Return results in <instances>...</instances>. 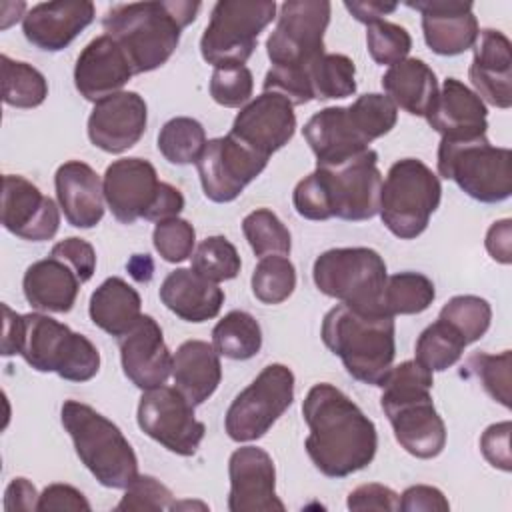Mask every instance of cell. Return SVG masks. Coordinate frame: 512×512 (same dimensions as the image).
Masks as SVG:
<instances>
[{
	"instance_id": "obj_1",
	"label": "cell",
	"mask_w": 512,
	"mask_h": 512,
	"mask_svg": "<svg viewBox=\"0 0 512 512\" xmlns=\"http://www.w3.org/2000/svg\"><path fill=\"white\" fill-rule=\"evenodd\" d=\"M302 416L310 430L304 448L324 476L346 478L374 460L376 426L340 388L314 384L302 402Z\"/></svg>"
},
{
	"instance_id": "obj_2",
	"label": "cell",
	"mask_w": 512,
	"mask_h": 512,
	"mask_svg": "<svg viewBox=\"0 0 512 512\" xmlns=\"http://www.w3.org/2000/svg\"><path fill=\"white\" fill-rule=\"evenodd\" d=\"M200 6L190 0L114 4L106 10L102 26L120 44L134 74H144L170 60L182 30L196 20Z\"/></svg>"
},
{
	"instance_id": "obj_3",
	"label": "cell",
	"mask_w": 512,
	"mask_h": 512,
	"mask_svg": "<svg viewBox=\"0 0 512 512\" xmlns=\"http://www.w3.org/2000/svg\"><path fill=\"white\" fill-rule=\"evenodd\" d=\"M432 384V372L416 360L392 366L380 384V406L396 442L422 460L436 458L446 446V424L434 408Z\"/></svg>"
},
{
	"instance_id": "obj_4",
	"label": "cell",
	"mask_w": 512,
	"mask_h": 512,
	"mask_svg": "<svg viewBox=\"0 0 512 512\" xmlns=\"http://www.w3.org/2000/svg\"><path fill=\"white\" fill-rule=\"evenodd\" d=\"M394 316L338 304L322 320V342L346 372L364 384L380 386L396 356Z\"/></svg>"
},
{
	"instance_id": "obj_5",
	"label": "cell",
	"mask_w": 512,
	"mask_h": 512,
	"mask_svg": "<svg viewBox=\"0 0 512 512\" xmlns=\"http://www.w3.org/2000/svg\"><path fill=\"white\" fill-rule=\"evenodd\" d=\"M398 120V108L386 94L368 92L350 106H328L310 116L302 134L316 156V166L340 164L368 144L388 134Z\"/></svg>"
},
{
	"instance_id": "obj_6",
	"label": "cell",
	"mask_w": 512,
	"mask_h": 512,
	"mask_svg": "<svg viewBox=\"0 0 512 512\" xmlns=\"http://www.w3.org/2000/svg\"><path fill=\"white\" fill-rule=\"evenodd\" d=\"M60 420L82 464L106 488L126 490L138 476V458L122 430L92 406L66 400Z\"/></svg>"
},
{
	"instance_id": "obj_7",
	"label": "cell",
	"mask_w": 512,
	"mask_h": 512,
	"mask_svg": "<svg viewBox=\"0 0 512 512\" xmlns=\"http://www.w3.org/2000/svg\"><path fill=\"white\" fill-rule=\"evenodd\" d=\"M28 366L38 372H56L70 382H88L100 370L98 348L66 324L42 312L20 316V330L14 344Z\"/></svg>"
},
{
	"instance_id": "obj_8",
	"label": "cell",
	"mask_w": 512,
	"mask_h": 512,
	"mask_svg": "<svg viewBox=\"0 0 512 512\" xmlns=\"http://www.w3.org/2000/svg\"><path fill=\"white\" fill-rule=\"evenodd\" d=\"M436 166L442 178L454 180L478 202L496 204L512 194V152L492 146L486 134L468 140L442 138Z\"/></svg>"
},
{
	"instance_id": "obj_9",
	"label": "cell",
	"mask_w": 512,
	"mask_h": 512,
	"mask_svg": "<svg viewBox=\"0 0 512 512\" xmlns=\"http://www.w3.org/2000/svg\"><path fill=\"white\" fill-rule=\"evenodd\" d=\"M440 178L418 158L396 160L382 180L378 214L400 240L420 236L440 206Z\"/></svg>"
},
{
	"instance_id": "obj_10",
	"label": "cell",
	"mask_w": 512,
	"mask_h": 512,
	"mask_svg": "<svg viewBox=\"0 0 512 512\" xmlns=\"http://www.w3.org/2000/svg\"><path fill=\"white\" fill-rule=\"evenodd\" d=\"M312 278L324 296L336 298L350 308L384 310L382 298L388 272L384 258L372 248H330L314 260Z\"/></svg>"
},
{
	"instance_id": "obj_11",
	"label": "cell",
	"mask_w": 512,
	"mask_h": 512,
	"mask_svg": "<svg viewBox=\"0 0 512 512\" xmlns=\"http://www.w3.org/2000/svg\"><path fill=\"white\" fill-rule=\"evenodd\" d=\"M274 0H220L200 38V54L214 68L244 66L260 32L276 18Z\"/></svg>"
},
{
	"instance_id": "obj_12",
	"label": "cell",
	"mask_w": 512,
	"mask_h": 512,
	"mask_svg": "<svg viewBox=\"0 0 512 512\" xmlns=\"http://www.w3.org/2000/svg\"><path fill=\"white\" fill-rule=\"evenodd\" d=\"M294 400V372L284 364H268L232 400L224 428L234 442L262 438Z\"/></svg>"
},
{
	"instance_id": "obj_13",
	"label": "cell",
	"mask_w": 512,
	"mask_h": 512,
	"mask_svg": "<svg viewBox=\"0 0 512 512\" xmlns=\"http://www.w3.org/2000/svg\"><path fill=\"white\" fill-rule=\"evenodd\" d=\"M314 174L324 192L330 218L362 222L378 214L382 172L378 170L376 150L366 148L334 166H316Z\"/></svg>"
},
{
	"instance_id": "obj_14",
	"label": "cell",
	"mask_w": 512,
	"mask_h": 512,
	"mask_svg": "<svg viewBox=\"0 0 512 512\" xmlns=\"http://www.w3.org/2000/svg\"><path fill=\"white\" fill-rule=\"evenodd\" d=\"M328 0H286L280 4L276 28L266 40L274 68L306 70L324 54V34L330 24Z\"/></svg>"
},
{
	"instance_id": "obj_15",
	"label": "cell",
	"mask_w": 512,
	"mask_h": 512,
	"mask_svg": "<svg viewBox=\"0 0 512 512\" xmlns=\"http://www.w3.org/2000/svg\"><path fill=\"white\" fill-rule=\"evenodd\" d=\"M140 430L178 456H192L204 440L206 426L196 420L194 406L170 386L144 390L136 410Z\"/></svg>"
},
{
	"instance_id": "obj_16",
	"label": "cell",
	"mask_w": 512,
	"mask_h": 512,
	"mask_svg": "<svg viewBox=\"0 0 512 512\" xmlns=\"http://www.w3.org/2000/svg\"><path fill=\"white\" fill-rule=\"evenodd\" d=\"M268 158L252 152L232 134L206 142L196 168L204 196L212 202L226 204L236 200L244 188L262 174Z\"/></svg>"
},
{
	"instance_id": "obj_17",
	"label": "cell",
	"mask_w": 512,
	"mask_h": 512,
	"mask_svg": "<svg viewBox=\"0 0 512 512\" xmlns=\"http://www.w3.org/2000/svg\"><path fill=\"white\" fill-rule=\"evenodd\" d=\"M294 132L296 114L292 102L282 94L262 92L240 108L228 134L252 152L270 158L292 140Z\"/></svg>"
},
{
	"instance_id": "obj_18",
	"label": "cell",
	"mask_w": 512,
	"mask_h": 512,
	"mask_svg": "<svg viewBox=\"0 0 512 512\" xmlns=\"http://www.w3.org/2000/svg\"><path fill=\"white\" fill-rule=\"evenodd\" d=\"M230 512H284L276 494V468L272 456L258 446H242L228 460Z\"/></svg>"
},
{
	"instance_id": "obj_19",
	"label": "cell",
	"mask_w": 512,
	"mask_h": 512,
	"mask_svg": "<svg viewBox=\"0 0 512 512\" xmlns=\"http://www.w3.org/2000/svg\"><path fill=\"white\" fill-rule=\"evenodd\" d=\"M60 206L36 184L18 174H6L2 186V226L18 238L44 242L60 228Z\"/></svg>"
},
{
	"instance_id": "obj_20",
	"label": "cell",
	"mask_w": 512,
	"mask_h": 512,
	"mask_svg": "<svg viewBox=\"0 0 512 512\" xmlns=\"http://www.w3.org/2000/svg\"><path fill=\"white\" fill-rule=\"evenodd\" d=\"M146 122V100L138 92L122 90L94 104L88 116V138L96 148L120 154L142 138Z\"/></svg>"
},
{
	"instance_id": "obj_21",
	"label": "cell",
	"mask_w": 512,
	"mask_h": 512,
	"mask_svg": "<svg viewBox=\"0 0 512 512\" xmlns=\"http://www.w3.org/2000/svg\"><path fill=\"white\" fill-rule=\"evenodd\" d=\"M102 188L112 216L122 224H134L154 204L160 180L152 162L132 156L114 160L106 168Z\"/></svg>"
},
{
	"instance_id": "obj_22",
	"label": "cell",
	"mask_w": 512,
	"mask_h": 512,
	"mask_svg": "<svg viewBox=\"0 0 512 512\" xmlns=\"http://www.w3.org/2000/svg\"><path fill=\"white\" fill-rule=\"evenodd\" d=\"M124 376L140 390L162 386L172 374V354L164 342L160 324L142 314L138 322L118 338Z\"/></svg>"
},
{
	"instance_id": "obj_23",
	"label": "cell",
	"mask_w": 512,
	"mask_h": 512,
	"mask_svg": "<svg viewBox=\"0 0 512 512\" xmlns=\"http://www.w3.org/2000/svg\"><path fill=\"white\" fill-rule=\"evenodd\" d=\"M406 6L422 14V34L434 54L458 56L474 46L480 28L472 2L416 0Z\"/></svg>"
},
{
	"instance_id": "obj_24",
	"label": "cell",
	"mask_w": 512,
	"mask_h": 512,
	"mask_svg": "<svg viewBox=\"0 0 512 512\" xmlns=\"http://www.w3.org/2000/svg\"><path fill=\"white\" fill-rule=\"evenodd\" d=\"M134 76L132 64L120 44L108 34L90 40L74 66V86L90 102L122 92L124 84Z\"/></svg>"
},
{
	"instance_id": "obj_25",
	"label": "cell",
	"mask_w": 512,
	"mask_h": 512,
	"mask_svg": "<svg viewBox=\"0 0 512 512\" xmlns=\"http://www.w3.org/2000/svg\"><path fill=\"white\" fill-rule=\"evenodd\" d=\"M96 8L90 0H54L32 6L22 18L26 40L44 50L58 52L92 24Z\"/></svg>"
},
{
	"instance_id": "obj_26",
	"label": "cell",
	"mask_w": 512,
	"mask_h": 512,
	"mask_svg": "<svg viewBox=\"0 0 512 512\" xmlns=\"http://www.w3.org/2000/svg\"><path fill=\"white\" fill-rule=\"evenodd\" d=\"M474 58L468 70L474 92L486 104L496 108L512 106V44L508 36L494 28L478 32Z\"/></svg>"
},
{
	"instance_id": "obj_27",
	"label": "cell",
	"mask_w": 512,
	"mask_h": 512,
	"mask_svg": "<svg viewBox=\"0 0 512 512\" xmlns=\"http://www.w3.org/2000/svg\"><path fill=\"white\" fill-rule=\"evenodd\" d=\"M424 118L448 140L478 138L484 136L488 128L486 104L458 78L444 80Z\"/></svg>"
},
{
	"instance_id": "obj_28",
	"label": "cell",
	"mask_w": 512,
	"mask_h": 512,
	"mask_svg": "<svg viewBox=\"0 0 512 512\" xmlns=\"http://www.w3.org/2000/svg\"><path fill=\"white\" fill-rule=\"evenodd\" d=\"M58 206L74 228H94L104 218V188L92 166L68 160L54 174Z\"/></svg>"
},
{
	"instance_id": "obj_29",
	"label": "cell",
	"mask_w": 512,
	"mask_h": 512,
	"mask_svg": "<svg viewBox=\"0 0 512 512\" xmlns=\"http://www.w3.org/2000/svg\"><path fill=\"white\" fill-rule=\"evenodd\" d=\"M158 294L172 314L196 324L216 318L224 304V290L192 268L172 270L164 278Z\"/></svg>"
},
{
	"instance_id": "obj_30",
	"label": "cell",
	"mask_w": 512,
	"mask_h": 512,
	"mask_svg": "<svg viewBox=\"0 0 512 512\" xmlns=\"http://www.w3.org/2000/svg\"><path fill=\"white\" fill-rule=\"evenodd\" d=\"M174 388L192 404L200 406L218 388L222 380L220 354L210 342L186 340L172 356Z\"/></svg>"
},
{
	"instance_id": "obj_31",
	"label": "cell",
	"mask_w": 512,
	"mask_h": 512,
	"mask_svg": "<svg viewBox=\"0 0 512 512\" xmlns=\"http://www.w3.org/2000/svg\"><path fill=\"white\" fill-rule=\"evenodd\" d=\"M80 284L76 272L56 256L30 264L22 278L24 298L38 312H70Z\"/></svg>"
},
{
	"instance_id": "obj_32",
	"label": "cell",
	"mask_w": 512,
	"mask_h": 512,
	"mask_svg": "<svg viewBox=\"0 0 512 512\" xmlns=\"http://www.w3.org/2000/svg\"><path fill=\"white\" fill-rule=\"evenodd\" d=\"M382 88L396 108L412 116H426L440 90L434 70L420 58H406L390 66L382 76Z\"/></svg>"
},
{
	"instance_id": "obj_33",
	"label": "cell",
	"mask_w": 512,
	"mask_h": 512,
	"mask_svg": "<svg viewBox=\"0 0 512 512\" xmlns=\"http://www.w3.org/2000/svg\"><path fill=\"white\" fill-rule=\"evenodd\" d=\"M90 320L110 336H124L142 316V300L124 278H106L90 296Z\"/></svg>"
},
{
	"instance_id": "obj_34",
	"label": "cell",
	"mask_w": 512,
	"mask_h": 512,
	"mask_svg": "<svg viewBox=\"0 0 512 512\" xmlns=\"http://www.w3.org/2000/svg\"><path fill=\"white\" fill-rule=\"evenodd\" d=\"M212 346L224 358L250 360L262 348V328L252 314L232 310L212 328Z\"/></svg>"
},
{
	"instance_id": "obj_35",
	"label": "cell",
	"mask_w": 512,
	"mask_h": 512,
	"mask_svg": "<svg viewBox=\"0 0 512 512\" xmlns=\"http://www.w3.org/2000/svg\"><path fill=\"white\" fill-rule=\"evenodd\" d=\"M314 100L348 98L356 92V66L346 54L324 52L308 66Z\"/></svg>"
},
{
	"instance_id": "obj_36",
	"label": "cell",
	"mask_w": 512,
	"mask_h": 512,
	"mask_svg": "<svg viewBox=\"0 0 512 512\" xmlns=\"http://www.w3.org/2000/svg\"><path fill=\"white\" fill-rule=\"evenodd\" d=\"M2 64V100L14 108H36L48 96V82L40 70L28 62L0 56Z\"/></svg>"
},
{
	"instance_id": "obj_37",
	"label": "cell",
	"mask_w": 512,
	"mask_h": 512,
	"mask_svg": "<svg viewBox=\"0 0 512 512\" xmlns=\"http://www.w3.org/2000/svg\"><path fill=\"white\" fill-rule=\"evenodd\" d=\"M466 346L464 338L450 324L438 318L420 332L414 346V360L430 372H442L462 358Z\"/></svg>"
},
{
	"instance_id": "obj_38",
	"label": "cell",
	"mask_w": 512,
	"mask_h": 512,
	"mask_svg": "<svg viewBox=\"0 0 512 512\" xmlns=\"http://www.w3.org/2000/svg\"><path fill=\"white\" fill-rule=\"evenodd\" d=\"M436 298L434 282L420 272H398L388 276L384 288V310L390 316L424 312Z\"/></svg>"
},
{
	"instance_id": "obj_39",
	"label": "cell",
	"mask_w": 512,
	"mask_h": 512,
	"mask_svg": "<svg viewBox=\"0 0 512 512\" xmlns=\"http://www.w3.org/2000/svg\"><path fill=\"white\" fill-rule=\"evenodd\" d=\"M206 142L204 126L190 116L170 118L158 132L160 154L178 166L196 164Z\"/></svg>"
},
{
	"instance_id": "obj_40",
	"label": "cell",
	"mask_w": 512,
	"mask_h": 512,
	"mask_svg": "<svg viewBox=\"0 0 512 512\" xmlns=\"http://www.w3.org/2000/svg\"><path fill=\"white\" fill-rule=\"evenodd\" d=\"M242 232L252 252L260 258L290 254L292 236L284 222L270 208H256L242 220Z\"/></svg>"
},
{
	"instance_id": "obj_41",
	"label": "cell",
	"mask_w": 512,
	"mask_h": 512,
	"mask_svg": "<svg viewBox=\"0 0 512 512\" xmlns=\"http://www.w3.org/2000/svg\"><path fill=\"white\" fill-rule=\"evenodd\" d=\"M250 284L252 294L262 304H280L288 300L296 288V268L286 256H264L256 264Z\"/></svg>"
},
{
	"instance_id": "obj_42",
	"label": "cell",
	"mask_w": 512,
	"mask_h": 512,
	"mask_svg": "<svg viewBox=\"0 0 512 512\" xmlns=\"http://www.w3.org/2000/svg\"><path fill=\"white\" fill-rule=\"evenodd\" d=\"M438 318L450 324L464 338L466 344H472L488 332L492 308L486 298L474 294H460L450 298L442 306Z\"/></svg>"
},
{
	"instance_id": "obj_43",
	"label": "cell",
	"mask_w": 512,
	"mask_h": 512,
	"mask_svg": "<svg viewBox=\"0 0 512 512\" xmlns=\"http://www.w3.org/2000/svg\"><path fill=\"white\" fill-rule=\"evenodd\" d=\"M194 272L212 280L224 282L238 276L242 268L240 254L236 246L226 236H208L204 238L192 252V266Z\"/></svg>"
},
{
	"instance_id": "obj_44",
	"label": "cell",
	"mask_w": 512,
	"mask_h": 512,
	"mask_svg": "<svg viewBox=\"0 0 512 512\" xmlns=\"http://www.w3.org/2000/svg\"><path fill=\"white\" fill-rule=\"evenodd\" d=\"M510 366V350H504L500 354L474 352L466 360V370L476 376L488 396L500 402L504 408H510Z\"/></svg>"
},
{
	"instance_id": "obj_45",
	"label": "cell",
	"mask_w": 512,
	"mask_h": 512,
	"mask_svg": "<svg viewBox=\"0 0 512 512\" xmlns=\"http://www.w3.org/2000/svg\"><path fill=\"white\" fill-rule=\"evenodd\" d=\"M366 46L368 54L376 64L394 66L408 58L412 48V36L400 24L378 20L366 26Z\"/></svg>"
},
{
	"instance_id": "obj_46",
	"label": "cell",
	"mask_w": 512,
	"mask_h": 512,
	"mask_svg": "<svg viewBox=\"0 0 512 512\" xmlns=\"http://www.w3.org/2000/svg\"><path fill=\"white\" fill-rule=\"evenodd\" d=\"M152 242L162 260L170 264H178L192 258L194 244H196V230L184 218H178V216L168 218V220L156 222L152 232Z\"/></svg>"
},
{
	"instance_id": "obj_47",
	"label": "cell",
	"mask_w": 512,
	"mask_h": 512,
	"mask_svg": "<svg viewBox=\"0 0 512 512\" xmlns=\"http://www.w3.org/2000/svg\"><path fill=\"white\" fill-rule=\"evenodd\" d=\"M254 78L246 66L214 68L210 78V96L224 108H240L250 102Z\"/></svg>"
},
{
	"instance_id": "obj_48",
	"label": "cell",
	"mask_w": 512,
	"mask_h": 512,
	"mask_svg": "<svg viewBox=\"0 0 512 512\" xmlns=\"http://www.w3.org/2000/svg\"><path fill=\"white\" fill-rule=\"evenodd\" d=\"M168 486H164L160 480L148 474H138L134 482L126 488L122 500L114 506L116 512H128V510H170L174 500Z\"/></svg>"
},
{
	"instance_id": "obj_49",
	"label": "cell",
	"mask_w": 512,
	"mask_h": 512,
	"mask_svg": "<svg viewBox=\"0 0 512 512\" xmlns=\"http://www.w3.org/2000/svg\"><path fill=\"white\" fill-rule=\"evenodd\" d=\"M50 256H56L60 260H64L80 278V282H88L94 276L96 270V252L94 246L90 242H86L84 238L78 236H70L64 238L60 242H56L52 246Z\"/></svg>"
},
{
	"instance_id": "obj_50",
	"label": "cell",
	"mask_w": 512,
	"mask_h": 512,
	"mask_svg": "<svg viewBox=\"0 0 512 512\" xmlns=\"http://www.w3.org/2000/svg\"><path fill=\"white\" fill-rule=\"evenodd\" d=\"M510 420L490 424L480 436V452L486 462L502 472L512 470V454H510Z\"/></svg>"
},
{
	"instance_id": "obj_51",
	"label": "cell",
	"mask_w": 512,
	"mask_h": 512,
	"mask_svg": "<svg viewBox=\"0 0 512 512\" xmlns=\"http://www.w3.org/2000/svg\"><path fill=\"white\" fill-rule=\"evenodd\" d=\"M348 510H384L396 512L400 510V494L384 484H362L348 494L346 500Z\"/></svg>"
},
{
	"instance_id": "obj_52",
	"label": "cell",
	"mask_w": 512,
	"mask_h": 512,
	"mask_svg": "<svg viewBox=\"0 0 512 512\" xmlns=\"http://www.w3.org/2000/svg\"><path fill=\"white\" fill-rule=\"evenodd\" d=\"M38 512H50V510H72V512H90V502L86 496L70 486V484H50L42 490L36 504Z\"/></svg>"
},
{
	"instance_id": "obj_53",
	"label": "cell",
	"mask_w": 512,
	"mask_h": 512,
	"mask_svg": "<svg viewBox=\"0 0 512 512\" xmlns=\"http://www.w3.org/2000/svg\"><path fill=\"white\" fill-rule=\"evenodd\" d=\"M400 510L404 512H446L450 504L442 490L428 484L408 486L400 496Z\"/></svg>"
},
{
	"instance_id": "obj_54",
	"label": "cell",
	"mask_w": 512,
	"mask_h": 512,
	"mask_svg": "<svg viewBox=\"0 0 512 512\" xmlns=\"http://www.w3.org/2000/svg\"><path fill=\"white\" fill-rule=\"evenodd\" d=\"M182 210H184V196H182V192L176 186L168 184V182H160L156 200L150 206V210L146 212L144 220L162 222V220H168V218H176Z\"/></svg>"
},
{
	"instance_id": "obj_55",
	"label": "cell",
	"mask_w": 512,
	"mask_h": 512,
	"mask_svg": "<svg viewBox=\"0 0 512 512\" xmlns=\"http://www.w3.org/2000/svg\"><path fill=\"white\" fill-rule=\"evenodd\" d=\"M38 492L28 478H12L4 490V510L6 512H32L38 504Z\"/></svg>"
},
{
	"instance_id": "obj_56",
	"label": "cell",
	"mask_w": 512,
	"mask_h": 512,
	"mask_svg": "<svg viewBox=\"0 0 512 512\" xmlns=\"http://www.w3.org/2000/svg\"><path fill=\"white\" fill-rule=\"evenodd\" d=\"M484 244L488 254L496 262L510 264L512 262V220L504 218L494 222L486 232Z\"/></svg>"
},
{
	"instance_id": "obj_57",
	"label": "cell",
	"mask_w": 512,
	"mask_h": 512,
	"mask_svg": "<svg viewBox=\"0 0 512 512\" xmlns=\"http://www.w3.org/2000/svg\"><path fill=\"white\" fill-rule=\"evenodd\" d=\"M344 8L362 24H372L378 20H384V16L392 14L398 4L396 2H380V0H352L344 2Z\"/></svg>"
},
{
	"instance_id": "obj_58",
	"label": "cell",
	"mask_w": 512,
	"mask_h": 512,
	"mask_svg": "<svg viewBox=\"0 0 512 512\" xmlns=\"http://www.w3.org/2000/svg\"><path fill=\"white\" fill-rule=\"evenodd\" d=\"M128 270L132 274L134 280L138 282H148L152 278V260L148 258V254H134L132 260L128 262Z\"/></svg>"
}]
</instances>
